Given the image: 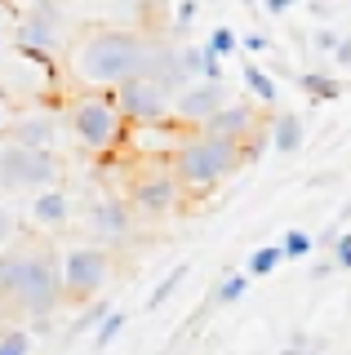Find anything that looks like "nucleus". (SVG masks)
<instances>
[{
    "label": "nucleus",
    "mask_w": 351,
    "mask_h": 355,
    "mask_svg": "<svg viewBox=\"0 0 351 355\" xmlns=\"http://www.w3.org/2000/svg\"><path fill=\"white\" fill-rule=\"evenodd\" d=\"M142 58H147V36L125 27H98L80 40L71 71L85 89H120L142 71Z\"/></svg>",
    "instance_id": "obj_1"
},
{
    "label": "nucleus",
    "mask_w": 351,
    "mask_h": 355,
    "mask_svg": "<svg viewBox=\"0 0 351 355\" xmlns=\"http://www.w3.org/2000/svg\"><path fill=\"white\" fill-rule=\"evenodd\" d=\"M240 164H245V142L236 138H214V133H196L187 138V147L178 151V160H173V173H178L182 191H214L223 178H232Z\"/></svg>",
    "instance_id": "obj_2"
},
{
    "label": "nucleus",
    "mask_w": 351,
    "mask_h": 355,
    "mask_svg": "<svg viewBox=\"0 0 351 355\" xmlns=\"http://www.w3.org/2000/svg\"><path fill=\"white\" fill-rule=\"evenodd\" d=\"M125 111L116 103V89H89L71 103V133L85 151H112L125 138Z\"/></svg>",
    "instance_id": "obj_3"
},
{
    "label": "nucleus",
    "mask_w": 351,
    "mask_h": 355,
    "mask_svg": "<svg viewBox=\"0 0 351 355\" xmlns=\"http://www.w3.org/2000/svg\"><path fill=\"white\" fill-rule=\"evenodd\" d=\"M62 293V266L49 253H27V271H23V293H18V315H27L31 333H49V320L58 311Z\"/></svg>",
    "instance_id": "obj_4"
},
{
    "label": "nucleus",
    "mask_w": 351,
    "mask_h": 355,
    "mask_svg": "<svg viewBox=\"0 0 351 355\" xmlns=\"http://www.w3.org/2000/svg\"><path fill=\"white\" fill-rule=\"evenodd\" d=\"M62 160L49 147H23V142H5L0 147V191L18 196V191H45L58 187Z\"/></svg>",
    "instance_id": "obj_5"
},
{
    "label": "nucleus",
    "mask_w": 351,
    "mask_h": 355,
    "mask_svg": "<svg viewBox=\"0 0 351 355\" xmlns=\"http://www.w3.org/2000/svg\"><path fill=\"white\" fill-rule=\"evenodd\" d=\"M58 9H53V0H36L31 5V14L14 27V44L18 53H23L27 62H36L45 76L58 71V62H53V49H58Z\"/></svg>",
    "instance_id": "obj_6"
},
{
    "label": "nucleus",
    "mask_w": 351,
    "mask_h": 355,
    "mask_svg": "<svg viewBox=\"0 0 351 355\" xmlns=\"http://www.w3.org/2000/svg\"><path fill=\"white\" fill-rule=\"evenodd\" d=\"M107 280H112V253L107 249L80 244V249L62 253V284L71 297H98Z\"/></svg>",
    "instance_id": "obj_7"
},
{
    "label": "nucleus",
    "mask_w": 351,
    "mask_h": 355,
    "mask_svg": "<svg viewBox=\"0 0 351 355\" xmlns=\"http://www.w3.org/2000/svg\"><path fill=\"white\" fill-rule=\"evenodd\" d=\"M116 103L134 125H160L164 116H173V94L164 85H156L151 76H134L116 89Z\"/></svg>",
    "instance_id": "obj_8"
},
{
    "label": "nucleus",
    "mask_w": 351,
    "mask_h": 355,
    "mask_svg": "<svg viewBox=\"0 0 351 355\" xmlns=\"http://www.w3.org/2000/svg\"><path fill=\"white\" fill-rule=\"evenodd\" d=\"M227 103H232V98H227V85L223 80H191L178 98H173V116H178L182 125L205 129Z\"/></svg>",
    "instance_id": "obj_9"
},
{
    "label": "nucleus",
    "mask_w": 351,
    "mask_h": 355,
    "mask_svg": "<svg viewBox=\"0 0 351 355\" xmlns=\"http://www.w3.org/2000/svg\"><path fill=\"white\" fill-rule=\"evenodd\" d=\"M178 191H182V182H178V173H142L138 182H134V209L138 214H147V218H164L173 205H178Z\"/></svg>",
    "instance_id": "obj_10"
},
{
    "label": "nucleus",
    "mask_w": 351,
    "mask_h": 355,
    "mask_svg": "<svg viewBox=\"0 0 351 355\" xmlns=\"http://www.w3.org/2000/svg\"><path fill=\"white\" fill-rule=\"evenodd\" d=\"M89 227H94V236H98V240L120 244V240L129 236V231H134V214H129L125 200L103 196V200H94V209H89Z\"/></svg>",
    "instance_id": "obj_11"
},
{
    "label": "nucleus",
    "mask_w": 351,
    "mask_h": 355,
    "mask_svg": "<svg viewBox=\"0 0 351 355\" xmlns=\"http://www.w3.org/2000/svg\"><path fill=\"white\" fill-rule=\"evenodd\" d=\"M9 142H23V147H58V116L53 111H27L9 125Z\"/></svg>",
    "instance_id": "obj_12"
},
{
    "label": "nucleus",
    "mask_w": 351,
    "mask_h": 355,
    "mask_svg": "<svg viewBox=\"0 0 351 355\" xmlns=\"http://www.w3.org/2000/svg\"><path fill=\"white\" fill-rule=\"evenodd\" d=\"M205 133H214V138H236V142H249L258 133V107L249 103H227L218 116L205 125Z\"/></svg>",
    "instance_id": "obj_13"
},
{
    "label": "nucleus",
    "mask_w": 351,
    "mask_h": 355,
    "mask_svg": "<svg viewBox=\"0 0 351 355\" xmlns=\"http://www.w3.org/2000/svg\"><path fill=\"white\" fill-rule=\"evenodd\" d=\"M27 214H31L36 227L58 231V227H67V222H71V196L62 191V187H45V191H36V200H31Z\"/></svg>",
    "instance_id": "obj_14"
},
{
    "label": "nucleus",
    "mask_w": 351,
    "mask_h": 355,
    "mask_svg": "<svg viewBox=\"0 0 351 355\" xmlns=\"http://www.w3.org/2000/svg\"><path fill=\"white\" fill-rule=\"evenodd\" d=\"M23 271H27V253H18V249H5V253H0V311H14V315H18Z\"/></svg>",
    "instance_id": "obj_15"
},
{
    "label": "nucleus",
    "mask_w": 351,
    "mask_h": 355,
    "mask_svg": "<svg viewBox=\"0 0 351 355\" xmlns=\"http://www.w3.org/2000/svg\"><path fill=\"white\" fill-rule=\"evenodd\" d=\"M271 147L284 155L302 151V116L298 111H276V120H271Z\"/></svg>",
    "instance_id": "obj_16"
},
{
    "label": "nucleus",
    "mask_w": 351,
    "mask_h": 355,
    "mask_svg": "<svg viewBox=\"0 0 351 355\" xmlns=\"http://www.w3.org/2000/svg\"><path fill=\"white\" fill-rule=\"evenodd\" d=\"M240 80H245V89H249V98H254V103H262V107H276L280 103V85L271 80V71H267V67H258L254 58L245 62Z\"/></svg>",
    "instance_id": "obj_17"
},
{
    "label": "nucleus",
    "mask_w": 351,
    "mask_h": 355,
    "mask_svg": "<svg viewBox=\"0 0 351 355\" xmlns=\"http://www.w3.org/2000/svg\"><path fill=\"white\" fill-rule=\"evenodd\" d=\"M298 89H302V94H311V103H338V98H343V80H338V76L334 71H302L298 76Z\"/></svg>",
    "instance_id": "obj_18"
},
{
    "label": "nucleus",
    "mask_w": 351,
    "mask_h": 355,
    "mask_svg": "<svg viewBox=\"0 0 351 355\" xmlns=\"http://www.w3.org/2000/svg\"><path fill=\"white\" fill-rule=\"evenodd\" d=\"M187 271H191L187 262H182V266H173V271H169V275H164V280H160V284H156V288L147 293V311H160L164 302H169V297H173V293L182 288V280H187Z\"/></svg>",
    "instance_id": "obj_19"
},
{
    "label": "nucleus",
    "mask_w": 351,
    "mask_h": 355,
    "mask_svg": "<svg viewBox=\"0 0 351 355\" xmlns=\"http://www.w3.org/2000/svg\"><path fill=\"white\" fill-rule=\"evenodd\" d=\"M280 262H284V253H280V240H276V244H262V249H254V253H249L245 271H249V275L258 280V275H271V271H276Z\"/></svg>",
    "instance_id": "obj_20"
},
{
    "label": "nucleus",
    "mask_w": 351,
    "mask_h": 355,
    "mask_svg": "<svg viewBox=\"0 0 351 355\" xmlns=\"http://www.w3.org/2000/svg\"><path fill=\"white\" fill-rule=\"evenodd\" d=\"M249 280H254V275H249V271H245V275H227V280L214 288V306H232L236 297H245Z\"/></svg>",
    "instance_id": "obj_21"
},
{
    "label": "nucleus",
    "mask_w": 351,
    "mask_h": 355,
    "mask_svg": "<svg viewBox=\"0 0 351 355\" xmlns=\"http://www.w3.org/2000/svg\"><path fill=\"white\" fill-rule=\"evenodd\" d=\"M280 253H284V258H289V262L307 258V253H311V236H307L302 227H289V231H284V236H280Z\"/></svg>",
    "instance_id": "obj_22"
},
{
    "label": "nucleus",
    "mask_w": 351,
    "mask_h": 355,
    "mask_svg": "<svg viewBox=\"0 0 351 355\" xmlns=\"http://www.w3.org/2000/svg\"><path fill=\"white\" fill-rule=\"evenodd\" d=\"M107 315H112V306H107V302H94L89 311H80V315L71 320V338H80V333H98V324H103Z\"/></svg>",
    "instance_id": "obj_23"
},
{
    "label": "nucleus",
    "mask_w": 351,
    "mask_h": 355,
    "mask_svg": "<svg viewBox=\"0 0 351 355\" xmlns=\"http://www.w3.org/2000/svg\"><path fill=\"white\" fill-rule=\"evenodd\" d=\"M31 329H5L0 333V355H31Z\"/></svg>",
    "instance_id": "obj_24"
},
{
    "label": "nucleus",
    "mask_w": 351,
    "mask_h": 355,
    "mask_svg": "<svg viewBox=\"0 0 351 355\" xmlns=\"http://www.w3.org/2000/svg\"><path fill=\"white\" fill-rule=\"evenodd\" d=\"M120 333H125V311H112V315H107L103 324H98V333H94V347H98V351H103V347H112Z\"/></svg>",
    "instance_id": "obj_25"
},
{
    "label": "nucleus",
    "mask_w": 351,
    "mask_h": 355,
    "mask_svg": "<svg viewBox=\"0 0 351 355\" xmlns=\"http://www.w3.org/2000/svg\"><path fill=\"white\" fill-rule=\"evenodd\" d=\"M205 44H209V49L218 53V58H227V53H236V49H240V36H236L232 27H214V31H209V40H205Z\"/></svg>",
    "instance_id": "obj_26"
},
{
    "label": "nucleus",
    "mask_w": 351,
    "mask_h": 355,
    "mask_svg": "<svg viewBox=\"0 0 351 355\" xmlns=\"http://www.w3.org/2000/svg\"><path fill=\"white\" fill-rule=\"evenodd\" d=\"M196 9H200V0H178V5H173V36H187L191 31Z\"/></svg>",
    "instance_id": "obj_27"
},
{
    "label": "nucleus",
    "mask_w": 351,
    "mask_h": 355,
    "mask_svg": "<svg viewBox=\"0 0 351 355\" xmlns=\"http://www.w3.org/2000/svg\"><path fill=\"white\" fill-rule=\"evenodd\" d=\"M182 67H187V76H191V80H200V71H205V53H209V49H205V44H187V40H182Z\"/></svg>",
    "instance_id": "obj_28"
},
{
    "label": "nucleus",
    "mask_w": 351,
    "mask_h": 355,
    "mask_svg": "<svg viewBox=\"0 0 351 355\" xmlns=\"http://www.w3.org/2000/svg\"><path fill=\"white\" fill-rule=\"evenodd\" d=\"M311 44H316V53H325V58H334V53H338V44H343V31H316V36H311Z\"/></svg>",
    "instance_id": "obj_29"
},
{
    "label": "nucleus",
    "mask_w": 351,
    "mask_h": 355,
    "mask_svg": "<svg viewBox=\"0 0 351 355\" xmlns=\"http://www.w3.org/2000/svg\"><path fill=\"white\" fill-rule=\"evenodd\" d=\"M334 262H338V271H351V231H343V236H334Z\"/></svg>",
    "instance_id": "obj_30"
},
{
    "label": "nucleus",
    "mask_w": 351,
    "mask_h": 355,
    "mask_svg": "<svg viewBox=\"0 0 351 355\" xmlns=\"http://www.w3.org/2000/svg\"><path fill=\"white\" fill-rule=\"evenodd\" d=\"M240 49L254 58V53H267L271 49V36H262V31H249V36H240Z\"/></svg>",
    "instance_id": "obj_31"
},
{
    "label": "nucleus",
    "mask_w": 351,
    "mask_h": 355,
    "mask_svg": "<svg viewBox=\"0 0 351 355\" xmlns=\"http://www.w3.org/2000/svg\"><path fill=\"white\" fill-rule=\"evenodd\" d=\"M14 236H18V218H14V214H9V209H5V205H0V249H5V244H9V240H14Z\"/></svg>",
    "instance_id": "obj_32"
},
{
    "label": "nucleus",
    "mask_w": 351,
    "mask_h": 355,
    "mask_svg": "<svg viewBox=\"0 0 351 355\" xmlns=\"http://www.w3.org/2000/svg\"><path fill=\"white\" fill-rule=\"evenodd\" d=\"M205 49H209V44H205ZM200 80H223V58H218L214 49L205 53V71H200Z\"/></svg>",
    "instance_id": "obj_33"
},
{
    "label": "nucleus",
    "mask_w": 351,
    "mask_h": 355,
    "mask_svg": "<svg viewBox=\"0 0 351 355\" xmlns=\"http://www.w3.org/2000/svg\"><path fill=\"white\" fill-rule=\"evenodd\" d=\"M262 9H267L271 18H280V14H289V9H293V0H262Z\"/></svg>",
    "instance_id": "obj_34"
},
{
    "label": "nucleus",
    "mask_w": 351,
    "mask_h": 355,
    "mask_svg": "<svg viewBox=\"0 0 351 355\" xmlns=\"http://www.w3.org/2000/svg\"><path fill=\"white\" fill-rule=\"evenodd\" d=\"M334 62H338V67H351V36H343V44H338V53H334Z\"/></svg>",
    "instance_id": "obj_35"
},
{
    "label": "nucleus",
    "mask_w": 351,
    "mask_h": 355,
    "mask_svg": "<svg viewBox=\"0 0 351 355\" xmlns=\"http://www.w3.org/2000/svg\"><path fill=\"white\" fill-rule=\"evenodd\" d=\"M334 178H338L334 169H325V173H316V178H311V187H329V182H334Z\"/></svg>",
    "instance_id": "obj_36"
},
{
    "label": "nucleus",
    "mask_w": 351,
    "mask_h": 355,
    "mask_svg": "<svg viewBox=\"0 0 351 355\" xmlns=\"http://www.w3.org/2000/svg\"><path fill=\"white\" fill-rule=\"evenodd\" d=\"M280 355H316V351H307V347H302V338H298V342H293V347H284Z\"/></svg>",
    "instance_id": "obj_37"
},
{
    "label": "nucleus",
    "mask_w": 351,
    "mask_h": 355,
    "mask_svg": "<svg viewBox=\"0 0 351 355\" xmlns=\"http://www.w3.org/2000/svg\"><path fill=\"white\" fill-rule=\"evenodd\" d=\"M0 22H5V0H0Z\"/></svg>",
    "instance_id": "obj_38"
},
{
    "label": "nucleus",
    "mask_w": 351,
    "mask_h": 355,
    "mask_svg": "<svg viewBox=\"0 0 351 355\" xmlns=\"http://www.w3.org/2000/svg\"><path fill=\"white\" fill-rule=\"evenodd\" d=\"M245 5H249V9H254V5H262V0H245Z\"/></svg>",
    "instance_id": "obj_39"
},
{
    "label": "nucleus",
    "mask_w": 351,
    "mask_h": 355,
    "mask_svg": "<svg viewBox=\"0 0 351 355\" xmlns=\"http://www.w3.org/2000/svg\"><path fill=\"white\" fill-rule=\"evenodd\" d=\"M0 53H5V36H0Z\"/></svg>",
    "instance_id": "obj_40"
},
{
    "label": "nucleus",
    "mask_w": 351,
    "mask_h": 355,
    "mask_svg": "<svg viewBox=\"0 0 351 355\" xmlns=\"http://www.w3.org/2000/svg\"><path fill=\"white\" fill-rule=\"evenodd\" d=\"M0 116H5V107H0Z\"/></svg>",
    "instance_id": "obj_41"
}]
</instances>
